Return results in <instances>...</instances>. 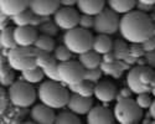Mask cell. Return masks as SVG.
I'll list each match as a JSON object with an SVG mask.
<instances>
[{
	"label": "cell",
	"instance_id": "obj_21",
	"mask_svg": "<svg viewBox=\"0 0 155 124\" xmlns=\"http://www.w3.org/2000/svg\"><path fill=\"white\" fill-rule=\"evenodd\" d=\"M107 5L117 14L124 15L135 9L137 0H107Z\"/></svg>",
	"mask_w": 155,
	"mask_h": 124
},
{
	"label": "cell",
	"instance_id": "obj_23",
	"mask_svg": "<svg viewBox=\"0 0 155 124\" xmlns=\"http://www.w3.org/2000/svg\"><path fill=\"white\" fill-rule=\"evenodd\" d=\"M94 86H96V83L83 80L80 83L68 84L67 87L72 93H78V94L84 96V97H92V96H94Z\"/></svg>",
	"mask_w": 155,
	"mask_h": 124
},
{
	"label": "cell",
	"instance_id": "obj_44",
	"mask_svg": "<svg viewBox=\"0 0 155 124\" xmlns=\"http://www.w3.org/2000/svg\"><path fill=\"white\" fill-rule=\"evenodd\" d=\"M77 2L78 0H60L61 6H70V8H73L74 5H77Z\"/></svg>",
	"mask_w": 155,
	"mask_h": 124
},
{
	"label": "cell",
	"instance_id": "obj_5",
	"mask_svg": "<svg viewBox=\"0 0 155 124\" xmlns=\"http://www.w3.org/2000/svg\"><path fill=\"white\" fill-rule=\"evenodd\" d=\"M8 96H9L10 103L14 107L29 108L35 103L37 93L31 83L19 80V81H15L9 87Z\"/></svg>",
	"mask_w": 155,
	"mask_h": 124
},
{
	"label": "cell",
	"instance_id": "obj_4",
	"mask_svg": "<svg viewBox=\"0 0 155 124\" xmlns=\"http://www.w3.org/2000/svg\"><path fill=\"white\" fill-rule=\"evenodd\" d=\"M38 50L35 46H16L15 48L9 50L6 56L8 64L15 71H26L37 66L36 57Z\"/></svg>",
	"mask_w": 155,
	"mask_h": 124
},
{
	"label": "cell",
	"instance_id": "obj_12",
	"mask_svg": "<svg viewBox=\"0 0 155 124\" xmlns=\"http://www.w3.org/2000/svg\"><path fill=\"white\" fill-rule=\"evenodd\" d=\"M118 88L112 81L108 80H102L96 83L94 86V97L101 102L109 103L117 98Z\"/></svg>",
	"mask_w": 155,
	"mask_h": 124
},
{
	"label": "cell",
	"instance_id": "obj_7",
	"mask_svg": "<svg viewBox=\"0 0 155 124\" xmlns=\"http://www.w3.org/2000/svg\"><path fill=\"white\" fill-rule=\"evenodd\" d=\"M143 110L137 101L132 98H127L118 101L114 107V118L120 124H138L143 119Z\"/></svg>",
	"mask_w": 155,
	"mask_h": 124
},
{
	"label": "cell",
	"instance_id": "obj_24",
	"mask_svg": "<svg viewBox=\"0 0 155 124\" xmlns=\"http://www.w3.org/2000/svg\"><path fill=\"white\" fill-rule=\"evenodd\" d=\"M14 28L6 26L2 29V34H0V45L4 50H12L18 46L15 41V36H14Z\"/></svg>",
	"mask_w": 155,
	"mask_h": 124
},
{
	"label": "cell",
	"instance_id": "obj_34",
	"mask_svg": "<svg viewBox=\"0 0 155 124\" xmlns=\"http://www.w3.org/2000/svg\"><path fill=\"white\" fill-rule=\"evenodd\" d=\"M102 74H103V72H102L101 67L91 68V70H86V72H84V80L91 81V82H93V83H97V82L101 81Z\"/></svg>",
	"mask_w": 155,
	"mask_h": 124
},
{
	"label": "cell",
	"instance_id": "obj_28",
	"mask_svg": "<svg viewBox=\"0 0 155 124\" xmlns=\"http://www.w3.org/2000/svg\"><path fill=\"white\" fill-rule=\"evenodd\" d=\"M34 12L31 11V9H25L24 11H20L18 14L10 16L12 22H14L16 26H28L31 24V20L34 18Z\"/></svg>",
	"mask_w": 155,
	"mask_h": 124
},
{
	"label": "cell",
	"instance_id": "obj_33",
	"mask_svg": "<svg viewBox=\"0 0 155 124\" xmlns=\"http://www.w3.org/2000/svg\"><path fill=\"white\" fill-rule=\"evenodd\" d=\"M38 32L42 34V35H47L50 37H55L58 35V30L60 28L57 26V24L55 21H47L45 24H42L41 26L37 28Z\"/></svg>",
	"mask_w": 155,
	"mask_h": 124
},
{
	"label": "cell",
	"instance_id": "obj_48",
	"mask_svg": "<svg viewBox=\"0 0 155 124\" xmlns=\"http://www.w3.org/2000/svg\"><path fill=\"white\" fill-rule=\"evenodd\" d=\"M151 94H153V97L155 98V87H154V88H153V91H151Z\"/></svg>",
	"mask_w": 155,
	"mask_h": 124
},
{
	"label": "cell",
	"instance_id": "obj_32",
	"mask_svg": "<svg viewBox=\"0 0 155 124\" xmlns=\"http://www.w3.org/2000/svg\"><path fill=\"white\" fill-rule=\"evenodd\" d=\"M72 51L66 46V45H60L55 48L54 51V57L58 61V62H66V61H70L72 60Z\"/></svg>",
	"mask_w": 155,
	"mask_h": 124
},
{
	"label": "cell",
	"instance_id": "obj_45",
	"mask_svg": "<svg viewBox=\"0 0 155 124\" xmlns=\"http://www.w3.org/2000/svg\"><path fill=\"white\" fill-rule=\"evenodd\" d=\"M149 113L151 116V119H155V99L151 102V106L149 108Z\"/></svg>",
	"mask_w": 155,
	"mask_h": 124
},
{
	"label": "cell",
	"instance_id": "obj_42",
	"mask_svg": "<svg viewBox=\"0 0 155 124\" xmlns=\"http://www.w3.org/2000/svg\"><path fill=\"white\" fill-rule=\"evenodd\" d=\"M114 61H118V60H117V57L114 56V54L112 51L102 55V62H107V64H109V62H114Z\"/></svg>",
	"mask_w": 155,
	"mask_h": 124
},
{
	"label": "cell",
	"instance_id": "obj_16",
	"mask_svg": "<svg viewBox=\"0 0 155 124\" xmlns=\"http://www.w3.org/2000/svg\"><path fill=\"white\" fill-rule=\"evenodd\" d=\"M56 116L54 108H51L44 103L36 104L30 110L31 119L37 124H52L56 120Z\"/></svg>",
	"mask_w": 155,
	"mask_h": 124
},
{
	"label": "cell",
	"instance_id": "obj_31",
	"mask_svg": "<svg viewBox=\"0 0 155 124\" xmlns=\"http://www.w3.org/2000/svg\"><path fill=\"white\" fill-rule=\"evenodd\" d=\"M55 123L56 124H80L81 119H80V116H77L76 113H73L72 110L68 109L58 113L56 116Z\"/></svg>",
	"mask_w": 155,
	"mask_h": 124
},
{
	"label": "cell",
	"instance_id": "obj_14",
	"mask_svg": "<svg viewBox=\"0 0 155 124\" xmlns=\"http://www.w3.org/2000/svg\"><path fill=\"white\" fill-rule=\"evenodd\" d=\"M114 113L107 107L96 106L87 114V123L88 124H112L114 123Z\"/></svg>",
	"mask_w": 155,
	"mask_h": 124
},
{
	"label": "cell",
	"instance_id": "obj_8",
	"mask_svg": "<svg viewBox=\"0 0 155 124\" xmlns=\"http://www.w3.org/2000/svg\"><path fill=\"white\" fill-rule=\"evenodd\" d=\"M119 25H120L119 14H117V12L109 8H104L99 14L94 16L93 31L96 34H103V35L110 36L119 31Z\"/></svg>",
	"mask_w": 155,
	"mask_h": 124
},
{
	"label": "cell",
	"instance_id": "obj_29",
	"mask_svg": "<svg viewBox=\"0 0 155 124\" xmlns=\"http://www.w3.org/2000/svg\"><path fill=\"white\" fill-rule=\"evenodd\" d=\"M14 68H12L9 64L8 65H2V71H0V83L4 87H10L15 82V73Z\"/></svg>",
	"mask_w": 155,
	"mask_h": 124
},
{
	"label": "cell",
	"instance_id": "obj_20",
	"mask_svg": "<svg viewBox=\"0 0 155 124\" xmlns=\"http://www.w3.org/2000/svg\"><path fill=\"white\" fill-rule=\"evenodd\" d=\"M112 46H113V40L109 37V35L97 34L93 37L92 50H94L99 55H104V54L112 51Z\"/></svg>",
	"mask_w": 155,
	"mask_h": 124
},
{
	"label": "cell",
	"instance_id": "obj_40",
	"mask_svg": "<svg viewBox=\"0 0 155 124\" xmlns=\"http://www.w3.org/2000/svg\"><path fill=\"white\" fill-rule=\"evenodd\" d=\"M132 90L129 88V87H123L120 91H118V94H117V102L118 101H122V99H127V98H132Z\"/></svg>",
	"mask_w": 155,
	"mask_h": 124
},
{
	"label": "cell",
	"instance_id": "obj_41",
	"mask_svg": "<svg viewBox=\"0 0 155 124\" xmlns=\"http://www.w3.org/2000/svg\"><path fill=\"white\" fill-rule=\"evenodd\" d=\"M144 58L147 61V65L155 70V50H153V51H149V52H145Z\"/></svg>",
	"mask_w": 155,
	"mask_h": 124
},
{
	"label": "cell",
	"instance_id": "obj_3",
	"mask_svg": "<svg viewBox=\"0 0 155 124\" xmlns=\"http://www.w3.org/2000/svg\"><path fill=\"white\" fill-rule=\"evenodd\" d=\"M127 86L134 94L151 93L155 87V70L148 65H137L127 73Z\"/></svg>",
	"mask_w": 155,
	"mask_h": 124
},
{
	"label": "cell",
	"instance_id": "obj_13",
	"mask_svg": "<svg viewBox=\"0 0 155 124\" xmlns=\"http://www.w3.org/2000/svg\"><path fill=\"white\" fill-rule=\"evenodd\" d=\"M61 8L60 0H30L29 9L35 15L51 16Z\"/></svg>",
	"mask_w": 155,
	"mask_h": 124
},
{
	"label": "cell",
	"instance_id": "obj_9",
	"mask_svg": "<svg viewBox=\"0 0 155 124\" xmlns=\"http://www.w3.org/2000/svg\"><path fill=\"white\" fill-rule=\"evenodd\" d=\"M84 72L86 68L81 65L80 61H66V62H58V73L61 77V82L66 86L76 84L84 80Z\"/></svg>",
	"mask_w": 155,
	"mask_h": 124
},
{
	"label": "cell",
	"instance_id": "obj_17",
	"mask_svg": "<svg viewBox=\"0 0 155 124\" xmlns=\"http://www.w3.org/2000/svg\"><path fill=\"white\" fill-rule=\"evenodd\" d=\"M107 0H78L77 8H78V11L81 14L96 16L104 9Z\"/></svg>",
	"mask_w": 155,
	"mask_h": 124
},
{
	"label": "cell",
	"instance_id": "obj_1",
	"mask_svg": "<svg viewBox=\"0 0 155 124\" xmlns=\"http://www.w3.org/2000/svg\"><path fill=\"white\" fill-rule=\"evenodd\" d=\"M154 22L147 12L132 10L120 18L119 32L129 44H141L153 36Z\"/></svg>",
	"mask_w": 155,
	"mask_h": 124
},
{
	"label": "cell",
	"instance_id": "obj_18",
	"mask_svg": "<svg viewBox=\"0 0 155 124\" xmlns=\"http://www.w3.org/2000/svg\"><path fill=\"white\" fill-rule=\"evenodd\" d=\"M30 0H0V9L2 12L8 16H12L25 9H29Z\"/></svg>",
	"mask_w": 155,
	"mask_h": 124
},
{
	"label": "cell",
	"instance_id": "obj_43",
	"mask_svg": "<svg viewBox=\"0 0 155 124\" xmlns=\"http://www.w3.org/2000/svg\"><path fill=\"white\" fill-rule=\"evenodd\" d=\"M135 9H137V10H139V11H143V12H149V11H151L153 5H148V4H143V3L137 2Z\"/></svg>",
	"mask_w": 155,
	"mask_h": 124
},
{
	"label": "cell",
	"instance_id": "obj_37",
	"mask_svg": "<svg viewBox=\"0 0 155 124\" xmlns=\"http://www.w3.org/2000/svg\"><path fill=\"white\" fill-rule=\"evenodd\" d=\"M137 103L141 109H149L151 106V97L149 96V93H140L137 94Z\"/></svg>",
	"mask_w": 155,
	"mask_h": 124
},
{
	"label": "cell",
	"instance_id": "obj_19",
	"mask_svg": "<svg viewBox=\"0 0 155 124\" xmlns=\"http://www.w3.org/2000/svg\"><path fill=\"white\" fill-rule=\"evenodd\" d=\"M78 61L81 62V65L86 70H91V68H97L102 64V55L96 52L94 50H89L87 52H83L78 55Z\"/></svg>",
	"mask_w": 155,
	"mask_h": 124
},
{
	"label": "cell",
	"instance_id": "obj_49",
	"mask_svg": "<svg viewBox=\"0 0 155 124\" xmlns=\"http://www.w3.org/2000/svg\"><path fill=\"white\" fill-rule=\"evenodd\" d=\"M153 34L155 35V24H154V31H153Z\"/></svg>",
	"mask_w": 155,
	"mask_h": 124
},
{
	"label": "cell",
	"instance_id": "obj_22",
	"mask_svg": "<svg viewBox=\"0 0 155 124\" xmlns=\"http://www.w3.org/2000/svg\"><path fill=\"white\" fill-rule=\"evenodd\" d=\"M99 67H101L103 74L110 76L113 78H120L123 72L125 71L124 66H123V61H114V62H109V64L102 62Z\"/></svg>",
	"mask_w": 155,
	"mask_h": 124
},
{
	"label": "cell",
	"instance_id": "obj_27",
	"mask_svg": "<svg viewBox=\"0 0 155 124\" xmlns=\"http://www.w3.org/2000/svg\"><path fill=\"white\" fill-rule=\"evenodd\" d=\"M34 46L37 50H40V51H46V52H54L55 48H56L55 41H54L52 37H50L47 35H42V34L38 35Z\"/></svg>",
	"mask_w": 155,
	"mask_h": 124
},
{
	"label": "cell",
	"instance_id": "obj_35",
	"mask_svg": "<svg viewBox=\"0 0 155 124\" xmlns=\"http://www.w3.org/2000/svg\"><path fill=\"white\" fill-rule=\"evenodd\" d=\"M44 73H45V77H46V78H48V80H51V81L61 82V77H60V73H58V64L45 68V70H44Z\"/></svg>",
	"mask_w": 155,
	"mask_h": 124
},
{
	"label": "cell",
	"instance_id": "obj_15",
	"mask_svg": "<svg viewBox=\"0 0 155 124\" xmlns=\"http://www.w3.org/2000/svg\"><path fill=\"white\" fill-rule=\"evenodd\" d=\"M38 35H40L38 30L32 28L31 25H28V26H16L14 30V36H15V41L18 46H34Z\"/></svg>",
	"mask_w": 155,
	"mask_h": 124
},
{
	"label": "cell",
	"instance_id": "obj_47",
	"mask_svg": "<svg viewBox=\"0 0 155 124\" xmlns=\"http://www.w3.org/2000/svg\"><path fill=\"white\" fill-rule=\"evenodd\" d=\"M139 3H143V4H148V5H155V0H137Z\"/></svg>",
	"mask_w": 155,
	"mask_h": 124
},
{
	"label": "cell",
	"instance_id": "obj_39",
	"mask_svg": "<svg viewBox=\"0 0 155 124\" xmlns=\"http://www.w3.org/2000/svg\"><path fill=\"white\" fill-rule=\"evenodd\" d=\"M141 46H143L145 52H149V51L155 50V35L150 36L149 39H147L144 42H141Z\"/></svg>",
	"mask_w": 155,
	"mask_h": 124
},
{
	"label": "cell",
	"instance_id": "obj_26",
	"mask_svg": "<svg viewBox=\"0 0 155 124\" xmlns=\"http://www.w3.org/2000/svg\"><path fill=\"white\" fill-rule=\"evenodd\" d=\"M112 52L114 54V56L117 57L118 61L124 60L128 54H129V45L128 41L122 39H115L113 40V46H112Z\"/></svg>",
	"mask_w": 155,
	"mask_h": 124
},
{
	"label": "cell",
	"instance_id": "obj_36",
	"mask_svg": "<svg viewBox=\"0 0 155 124\" xmlns=\"http://www.w3.org/2000/svg\"><path fill=\"white\" fill-rule=\"evenodd\" d=\"M78 26L86 30H93L94 26V16L92 15H87V14H82L80 18V22H78Z\"/></svg>",
	"mask_w": 155,
	"mask_h": 124
},
{
	"label": "cell",
	"instance_id": "obj_30",
	"mask_svg": "<svg viewBox=\"0 0 155 124\" xmlns=\"http://www.w3.org/2000/svg\"><path fill=\"white\" fill-rule=\"evenodd\" d=\"M36 62H37V66L41 67L42 70H45V68H47V67H50V66H54V65L58 64V61L54 57V55H51V52L40 51V50H38V52H37Z\"/></svg>",
	"mask_w": 155,
	"mask_h": 124
},
{
	"label": "cell",
	"instance_id": "obj_25",
	"mask_svg": "<svg viewBox=\"0 0 155 124\" xmlns=\"http://www.w3.org/2000/svg\"><path fill=\"white\" fill-rule=\"evenodd\" d=\"M45 77V73H44V70L41 67H34V68H30V70H26V71H22L21 72V78L22 81H26L31 84H35V83H38L41 82L42 78Z\"/></svg>",
	"mask_w": 155,
	"mask_h": 124
},
{
	"label": "cell",
	"instance_id": "obj_11",
	"mask_svg": "<svg viewBox=\"0 0 155 124\" xmlns=\"http://www.w3.org/2000/svg\"><path fill=\"white\" fill-rule=\"evenodd\" d=\"M66 107L77 116H87L88 112L93 107V99L92 97H84L78 93H71Z\"/></svg>",
	"mask_w": 155,
	"mask_h": 124
},
{
	"label": "cell",
	"instance_id": "obj_46",
	"mask_svg": "<svg viewBox=\"0 0 155 124\" xmlns=\"http://www.w3.org/2000/svg\"><path fill=\"white\" fill-rule=\"evenodd\" d=\"M5 107H6V94H5V92L2 90V110L5 109Z\"/></svg>",
	"mask_w": 155,
	"mask_h": 124
},
{
	"label": "cell",
	"instance_id": "obj_2",
	"mask_svg": "<svg viewBox=\"0 0 155 124\" xmlns=\"http://www.w3.org/2000/svg\"><path fill=\"white\" fill-rule=\"evenodd\" d=\"M70 90L66 88V84L56 81H46L42 82L38 86L37 90V97L40 99V102L54 108V109H60L62 107H66L70 99Z\"/></svg>",
	"mask_w": 155,
	"mask_h": 124
},
{
	"label": "cell",
	"instance_id": "obj_10",
	"mask_svg": "<svg viewBox=\"0 0 155 124\" xmlns=\"http://www.w3.org/2000/svg\"><path fill=\"white\" fill-rule=\"evenodd\" d=\"M80 18V12L70 6H62L54 14V21L57 24V26L66 31L78 26Z\"/></svg>",
	"mask_w": 155,
	"mask_h": 124
},
{
	"label": "cell",
	"instance_id": "obj_38",
	"mask_svg": "<svg viewBox=\"0 0 155 124\" xmlns=\"http://www.w3.org/2000/svg\"><path fill=\"white\" fill-rule=\"evenodd\" d=\"M129 55H132L137 58H140V57H144L145 55V51L143 46H141V44H130L129 45Z\"/></svg>",
	"mask_w": 155,
	"mask_h": 124
},
{
	"label": "cell",
	"instance_id": "obj_6",
	"mask_svg": "<svg viewBox=\"0 0 155 124\" xmlns=\"http://www.w3.org/2000/svg\"><path fill=\"white\" fill-rule=\"evenodd\" d=\"M93 37L94 36L89 30L77 26L64 32L63 44L71 50L73 55H81L92 50Z\"/></svg>",
	"mask_w": 155,
	"mask_h": 124
}]
</instances>
